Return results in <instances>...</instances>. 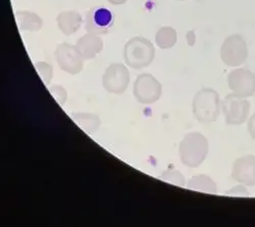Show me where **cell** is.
Returning a JSON list of instances; mask_svg holds the SVG:
<instances>
[{
  "label": "cell",
  "mask_w": 255,
  "mask_h": 227,
  "mask_svg": "<svg viewBox=\"0 0 255 227\" xmlns=\"http://www.w3.org/2000/svg\"><path fill=\"white\" fill-rule=\"evenodd\" d=\"M35 68L38 74L40 75L42 81H43L46 85H49L53 77L52 66L48 63H45V61H38V63L35 64Z\"/></svg>",
  "instance_id": "18"
},
{
  "label": "cell",
  "mask_w": 255,
  "mask_h": 227,
  "mask_svg": "<svg viewBox=\"0 0 255 227\" xmlns=\"http://www.w3.org/2000/svg\"><path fill=\"white\" fill-rule=\"evenodd\" d=\"M248 132L250 134V136L255 139V113L250 117L249 121H248V126H247Z\"/></svg>",
  "instance_id": "21"
},
{
  "label": "cell",
  "mask_w": 255,
  "mask_h": 227,
  "mask_svg": "<svg viewBox=\"0 0 255 227\" xmlns=\"http://www.w3.org/2000/svg\"><path fill=\"white\" fill-rule=\"evenodd\" d=\"M232 178L246 187H255V157L248 155L237 159L233 165Z\"/></svg>",
  "instance_id": "11"
},
{
  "label": "cell",
  "mask_w": 255,
  "mask_h": 227,
  "mask_svg": "<svg viewBox=\"0 0 255 227\" xmlns=\"http://www.w3.org/2000/svg\"><path fill=\"white\" fill-rule=\"evenodd\" d=\"M187 189L208 194H216L218 192L216 182L207 175L193 176L188 181Z\"/></svg>",
  "instance_id": "15"
},
{
  "label": "cell",
  "mask_w": 255,
  "mask_h": 227,
  "mask_svg": "<svg viewBox=\"0 0 255 227\" xmlns=\"http://www.w3.org/2000/svg\"><path fill=\"white\" fill-rule=\"evenodd\" d=\"M50 93L53 95V97L56 99L59 105H65L66 101L68 99V93L67 90L63 88L62 86L59 85H53L49 88Z\"/></svg>",
  "instance_id": "20"
},
{
  "label": "cell",
  "mask_w": 255,
  "mask_h": 227,
  "mask_svg": "<svg viewBox=\"0 0 255 227\" xmlns=\"http://www.w3.org/2000/svg\"><path fill=\"white\" fill-rule=\"evenodd\" d=\"M208 149V140L203 134L199 132L189 133L180 142V160L186 167L197 168L206 159Z\"/></svg>",
  "instance_id": "2"
},
{
  "label": "cell",
  "mask_w": 255,
  "mask_h": 227,
  "mask_svg": "<svg viewBox=\"0 0 255 227\" xmlns=\"http://www.w3.org/2000/svg\"><path fill=\"white\" fill-rule=\"evenodd\" d=\"M76 47L85 60L93 59L102 51L103 40L99 35L88 33L78 40Z\"/></svg>",
  "instance_id": "12"
},
{
  "label": "cell",
  "mask_w": 255,
  "mask_h": 227,
  "mask_svg": "<svg viewBox=\"0 0 255 227\" xmlns=\"http://www.w3.org/2000/svg\"><path fill=\"white\" fill-rule=\"evenodd\" d=\"M221 98L219 93L211 88H202L193 100V115L201 124H210L218 120L221 114Z\"/></svg>",
  "instance_id": "3"
},
{
  "label": "cell",
  "mask_w": 255,
  "mask_h": 227,
  "mask_svg": "<svg viewBox=\"0 0 255 227\" xmlns=\"http://www.w3.org/2000/svg\"><path fill=\"white\" fill-rule=\"evenodd\" d=\"M123 56L128 67L134 70L145 69L155 56V48L151 41L144 37H133L125 44Z\"/></svg>",
  "instance_id": "1"
},
{
  "label": "cell",
  "mask_w": 255,
  "mask_h": 227,
  "mask_svg": "<svg viewBox=\"0 0 255 227\" xmlns=\"http://www.w3.org/2000/svg\"><path fill=\"white\" fill-rule=\"evenodd\" d=\"M228 86L241 97H249L255 94V74L245 68L232 71L228 75Z\"/></svg>",
  "instance_id": "10"
},
{
  "label": "cell",
  "mask_w": 255,
  "mask_h": 227,
  "mask_svg": "<svg viewBox=\"0 0 255 227\" xmlns=\"http://www.w3.org/2000/svg\"><path fill=\"white\" fill-rule=\"evenodd\" d=\"M226 123L228 125L238 126L247 120L250 112V104L245 97L235 93L229 94L221 104Z\"/></svg>",
  "instance_id": "5"
},
{
  "label": "cell",
  "mask_w": 255,
  "mask_h": 227,
  "mask_svg": "<svg viewBox=\"0 0 255 227\" xmlns=\"http://www.w3.org/2000/svg\"><path fill=\"white\" fill-rule=\"evenodd\" d=\"M17 27L20 31L37 32L43 27V20L35 12L19 10L15 12Z\"/></svg>",
  "instance_id": "14"
},
{
  "label": "cell",
  "mask_w": 255,
  "mask_h": 227,
  "mask_svg": "<svg viewBox=\"0 0 255 227\" xmlns=\"http://www.w3.org/2000/svg\"><path fill=\"white\" fill-rule=\"evenodd\" d=\"M159 179L178 185V187H185L186 184L184 176L178 170H167L159 176Z\"/></svg>",
  "instance_id": "19"
},
{
  "label": "cell",
  "mask_w": 255,
  "mask_h": 227,
  "mask_svg": "<svg viewBox=\"0 0 255 227\" xmlns=\"http://www.w3.org/2000/svg\"><path fill=\"white\" fill-rule=\"evenodd\" d=\"M108 1L113 5H122V4L126 3L128 0H108Z\"/></svg>",
  "instance_id": "22"
},
{
  "label": "cell",
  "mask_w": 255,
  "mask_h": 227,
  "mask_svg": "<svg viewBox=\"0 0 255 227\" xmlns=\"http://www.w3.org/2000/svg\"><path fill=\"white\" fill-rule=\"evenodd\" d=\"M177 31L173 27H161L155 34V42L161 49H169L177 43Z\"/></svg>",
  "instance_id": "17"
},
{
  "label": "cell",
  "mask_w": 255,
  "mask_h": 227,
  "mask_svg": "<svg viewBox=\"0 0 255 227\" xmlns=\"http://www.w3.org/2000/svg\"><path fill=\"white\" fill-rule=\"evenodd\" d=\"M130 83V72L120 63L112 64L105 70L102 77L104 89L113 94L124 93Z\"/></svg>",
  "instance_id": "7"
},
{
  "label": "cell",
  "mask_w": 255,
  "mask_h": 227,
  "mask_svg": "<svg viewBox=\"0 0 255 227\" xmlns=\"http://www.w3.org/2000/svg\"><path fill=\"white\" fill-rule=\"evenodd\" d=\"M72 118L83 130H85L89 134L94 133L101 125L100 119L95 114L75 113L72 114Z\"/></svg>",
  "instance_id": "16"
},
{
  "label": "cell",
  "mask_w": 255,
  "mask_h": 227,
  "mask_svg": "<svg viewBox=\"0 0 255 227\" xmlns=\"http://www.w3.org/2000/svg\"><path fill=\"white\" fill-rule=\"evenodd\" d=\"M115 16L113 12L103 6H94L89 9L85 22V29L95 35L108 34L113 28Z\"/></svg>",
  "instance_id": "8"
},
{
  "label": "cell",
  "mask_w": 255,
  "mask_h": 227,
  "mask_svg": "<svg viewBox=\"0 0 255 227\" xmlns=\"http://www.w3.org/2000/svg\"><path fill=\"white\" fill-rule=\"evenodd\" d=\"M248 57V47L244 38L234 34L225 39L221 47V58L229 67H239Z\"/></svg>",
  "instance_id": "4"
},
{
  "label": "cell",
  "mask_w": 255,
  "mask_h": 227,
  "mask_svg": "<svg viewBox=\"0 0 255 227\" xmlns=\"http://www.w3.org/2000/svg\"><path fill=\"white\" fill-rule=\"evenodd\" d=\"M162 88L159 81L151 74H141L134 83V96L143 105H151L161 96Z\"/></svg>",
  "instance_id": "6"
},
{
  "label": "cell",
  "mask_w": 255,
  "mask_h": 227,
  "mask_svg": "<svg viewBox=\"0 0 255 227\" xmlns=\"http://www.w3.org/2000/svg\"><path fill=\"white\" fill-rule=\"evenodd\" d=\"M56 23L58 29L67 36L75 34L82 26L83 17L76 10H65L61 11L57 17Z\"/></svg>",
  "instance_id": "13"
},
{
  "label": "cell",
  "mask_w": 255,
  "mask_h": 227,
  "mask_svg": "<svg viewBox=\"0 0 255 227\" xmlns=\"http://www.w3.org/2000/svg\"><path fill=\"white\" fill-rule=\"evenodd\" d=\"M178 1H185V0H178Z\"/></svg>",
  "instance_id": "23"
},
{
  "label": "cell",
  "mask_w": 255,
  "mask_h": 227,
  "mask_svg": "<svg viewBox=\"0 0 255 227\" xmlns=\"http://www.w3.org/2000/svg\"><path fill=\"white\" fill-rule=\"evenodd\" d=\"M54 55L59 68L71 75L79 74L84 67V58L78 51L76 45L69 43L58 44Z\"/></svg>",
  "instance_id": "9"
}]
</instances>
